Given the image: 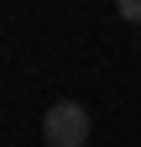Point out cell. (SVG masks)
I'll return each instance as SVG.
<instances>
[{
    "instance_id": "obj_1",
    "label": "cell",
    "mask_w": 141,
    "mask_h": 147,
    "mask_svg": "<svg viewBox=\"0 0 141 147\" xmlns=\"http://www.w3.org/2000/svg\"><path fill=\"white\" fill-rule=\"evenodd\" d=\"M42 142L47 147H89V110L78 100H58L42 116Z\"/></svg>"
},
{
    "instance_id": "obj_2",
    "label": "cell",
    "mask_w": 141,
    "mask_h": 147,
    "mask_svg": "<svg viewBox=\"0 0 141 147\" xmlns=\"http://www.w3.org/2000/svg\"><path fill=\"white\" fill-rule=\"evenodd\" d=\"M120 16L126 21H141V0H120Z\"/></svg>"
}]
</instances>
